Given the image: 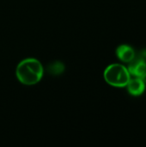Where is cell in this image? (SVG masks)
Segmentation results:
<instances>
[{
  "instance_id": "5",
  "label": "cell",
  "mask_w": 146,
  "mask_h": 147,
  "mask_svg": "<svg viewBox=\"0 0 146 147\" xmlns=\"http://www.w3.org/2000/svg\"><path fill=\"white\" fill-rule=\"evenodd\" d=\"M126 86H127L128 92L133 96H139L143 94L145 89V83L142 81L140 78L130 79Z\"/></svg>"
},
{
  "instance_id": "4",
  "label": "cell",
  "mask_w": 146,
  "mask_h": 147,
  "mask_svg": "<svg viewBox=\"0 0 146 147\" xmlns=\"http://www.w3.org/2000/svg\"><path fill=\"white\" fill-rule=\"evenodd\" d=\"M116 55L121 61L128 63L135 58V52L131 47L127 45H121L117 48Z\"/></svg>"
},
{
  "instance_id": "7",
  "label": "cell",
  "mask_w": 146,
  "mask_h": 147,
  "mask_svg": "<svg viewBox=\"0 0 146 147\" xmlns=\"http://www.w3.org/2000/svg\"><path fill=\"white\" fill-rule=\"evenodd\" d=\"M140 57H142L143 59H146V50H143L141 53H140Z\"/></svg>"
},
{
  "instance_id": "3",
  "label": "cell",
  "mask_w": 146,
  "mask_h": 147,
  "mask_svg": "<svg viewBox=\"0 0 146 147\" xmlns=\"http://www.w3.org/2000/svg\"><path fill=\"white\" fill-rule=\"evenodd\" d=\"M128 71L130 74L136 76L137 78H140L146 71L145 59L142 57L134 58L129 65Z\"/></svg>"
},
{
  "instance_id": "6",
  "label": "cell",
  "mask_w": 146,
  "mask_h": 147,
  "mask_svg": "<svg viewBox=\"0 0 146 147\" xmlns=\"http://www.w3.org/2000/svg\"><path fill=\"white\" fill-rule=\"evenodd\" d=\"M64 71H65V65L63 63L59 61H54L50 65H48L47 66V71L53 76L60 75L64 72Z\"/></svg>"
},
{
  "instance_id": "2",
  "label": "cell",
  "mask_w": 146,
  "mask_h": 147,
  "mask_svg": "<svg viewBox=\"0 0 146 147\" xmlns=\"http://www.w3.org/2000/svg\"><path fill=\"white\" fill-rule=\"evenodd\" d=\"M128 69L120 64H113L104 71V79L111 86L125 87L127 85L130 78Z\"/></svg>"
},
{
  "instance_id": "1",
  "label": "cell",
  "mask_w": 146,
  "mask_h": 147,
  "mask_svg": "<svg viewBox=\"0 0 146 147\" xmlns=\"http://www.w3.org/2000/svg\"><path fill=\"white\" fill-rule=\"evenodd\" d=\"M44 73L41 63L33 58L25 59L21 61L15 70L17 79L25 85H34L38 84Z\"/></svg>"
},
{
  "instance_id": "8",
  "label": "cell",
  "mask_w": 146,
  "mask_h": 147,
  "mask_svg": "<svg viewBox=\"0 0 146 147\" xmlns=\"http://www.w3.org/2000/svg\"><path fill=\"white\" fill-rule=\"evenodd\" d=\"M140 78H141V79H142V81H143V82L145 84L146 83V71L145 72V73H144V74H143V75H142V76H141V77H140Z\"/></svg>"
}]
</instances>
